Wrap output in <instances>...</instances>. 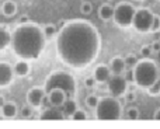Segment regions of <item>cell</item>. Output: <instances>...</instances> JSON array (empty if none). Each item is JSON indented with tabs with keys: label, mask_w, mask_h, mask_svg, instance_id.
<instances>
[{
	"label": "cell",
	"mask_w": 160,
	"mask_h": 129,
	"mask_svg": "<svg viewBox=\"0 0 160 129\" xmlns=\"http://www.w3.org/2000/svg\"><path fill=\"white\" fill-rule=\"evenodd\" d=\"M55 88H61L66 93L68 98H72L76 93V80L70 73L63 70H56L48 76L47 82H45L44 90L45 93H51Z\"/></svg>",
	"instance_id": "obj_4"
},
{
	"label": "cell",
	"mask_w": 160,
	"mask_h": 129,
	"mask_svg": "<svg viewBox=\"0 0 160 129\" xmlns=\"http://www.w3.org/2000/svg\"><path fill=\"white\" fill-rule=\"evenodd\" d=\"M125 63H127V69H133V66L138 63V58L135 55H128L125 58Z\"/></svg>",
	"instance_id": "obj_27"
},
{
	"label": "cell",
	"mask_w": 160,
	"mask_h": 129,
	"mask_svg": "<svg viewBox=\"0 0 160 129\" xmlns=\"http://www.w3.org/2000/svg\"><path fill=\"white\" fill-rule=\"evenodd\" d=\"M108 91L111 93V96L114 97H121L125 96L128 90V82L125 79V76L122 74H111V77L107 82Z\"/></svg>",
	"instance_id": "obj_8"
},
{
	"label": "cell",
	"mask_w": 160,
	"mask_h": 129,
	"mask_svg": "<svg viewBox=\"0 0 160 129\" xmlns=\"http://www.w3.org/2000/svg\"><path fill=\"white\" fill-rule=\"evenodd\" d=\"M133 77H135V84L139 88L148 90L156 80L160 79L158 63L152 59L138 61V63L133 66Z\"/></svg>",
	"instance_id": "obj_3"
},
{
	"label": "cell",
	"mask_w": 160,
	"mask_h": 129,
	"mask_svg": "<svg viewBox=\"0 0 160 129\" xmlns=\"http://www.w3.org/2000/svg\"><path fill=\"white\" fill-rule=\"evenodd\" d=\"M111 74H112V73H111L110 66H107V65H98L96 69H94L93 76H94V79H96L97 83H107L108 79L111 77Z\"/></svg>",
	"instance_id": "obj_12"
},
{
	"label": "cell",
	"mask_w": 160,
	"mask_h": 129,
	"mask_svg": "<svg viewBox=\"0 0 160 129\" xmlns=\"http://www.w3.org/2000/svg\"><path fill=\"white\" fill-rule=\"evenodd\" d=\"M139 110L136 107H129L127 108V112H125V118L129 119V121H135V119L139 118Z\"/></svg>",
	"instance_id": "obj_21"
},
{
	"label": "cell",
	"mask_w": 160,
	"mask_h": 129,
	"mask_svg": "<svg viewBox=\"0 0 160 129\" xmlns=\"http://www.w3.org/2000/svg\"><path fill=\"white\" fill-rule=\"evenodd\" d=\"M160 31V16L153 17V22H152V28H150V32H159Z\"/></svg>",
	"instance_id": "obj_28"
},
{
	"label": "cell",
	"mask_w": 160,
	"mask_h": 129,
	"mask_svg": "<svg viewBox=\"0 0 160 129\" xmlns=\"http://www.w3.org/2000/svg\"><path fill=\"white\" fill-rule=\"evenodd\" d=\"M108 66H110L111 73H112V74H122L125 70H127V63H125V59L121 58V56H115V58H112Z\"/></svg>",
	"instance_id": "obj_14"
},
{
	"label": "cell",
	"mask_w": 160,
	"mask_h": 129,
	"mask_svg": "<svg viewBox=\"0 0 160 129\" xmlns=\"http://www.w3.org/2000/svg\"><path fill=\"white\" fill-rule=\"evenodd\" d=\"M125 100H127L128 102H133L135 101V93H133V91H128V93H125Z\"/></svg>",
	"instance_id": "obj_33"
},
{
	"label": "cell",
	"mask_w": 160,
	"mask_h": 129,
	"mask_svg": "<svg viewBox=\"0 0 160 129\" xmlns=\"http://www.w3.org/2000/svg\"><path fill=\"white\" fill-rule=\"evenodd\" d=\"M13 69H14V74H16V76H20V77H24L30 73V65H28V62L25 61V59L18 61L16 65H14Z\"/></svg>",
	"instance_id": "obj_17"
},
{
	"label": "cell",
	"mask_w": 160,
	"mask_h": 129,
	"mask_svg": "<svg viewBox=\"0 0 160 129\" xmlns=\"http://www.w3.org/2000/svg\"><path fill=\"white\" fill-rule=\"evenodd\" d=\"M101 37L91 22L72 20L62 25L56 35V53L62 63L72 69H84L97 59Z\"/></svg>",
	"instance_id": "obj_1"
},
{
	"label": "cell",
	"mask_w": 160,
	"mask_h": 129,
	"mask_svg": "<svg viewBox=\"0 0 160 129\" xmlns=\"http://www.w3.org/2000/svg\"><path fill=\"white\" fill-rule=\"evenodd\" d=\"M45 97H47V93H45V90L41 87H32L27 91V102L32 108L41 107Z\"/></svg>",
	"instance_id": "obj_9"
},
{
	"label": "cell",
	"mask_w": 160,
	"mask_h": 129,
	"mask_svg": "<svg viewBox=\"0 0 160 129\" xmlns=\"http://www.w3.org/2000/svg\"><path fill=\"white\" fill-rule=\"evenodd\" d=\"M158 41H159V42H160V38H159V39H158Z\"/></svg>",
	"instance_id": "obj_37"
},
{
	"label": "cell",
	"mask_w": 160,
	"mask_h": 129,
	"mask_svg": "<svg viewBox=\"0 0 160 129\" xmlns=\"http://www.w3.org/2000/svg\"><path fill=\"white\" fill-rule=\"evenodd\" d=\"M31 105L28 104V105H25V107H22V110H21V117H24V118H28V117H31L32 115V110H31Z\"/></svg>",
	"instance_id": "obj_29"
},
{
	"label": "cell",
	"mask_w": 160,
	"mask_h": 129,
	"mask_svg": "<svg viewBox=\"0 0 160 129\" xmlns=\"http://www.w3.org/2000/svg\"><path fill=\"white\" fill-rule=\"evenodd\" d=\"M65 118H66V115L61 110H58V107H53V105L42 111L39 115V119H42V121H63Z\"/></svg>",
	"instance_id": "obj_11"
},
{
	"label": "cell",
	"mask_w": 160,
	"mask_h": 129,
	"mask_svg": "<svg viewBox=\"0 0 160 129\" xmlns=\"http://www.w3.org/2000/svg\"><path fill=\"white\" fill-rule=\"evenodd\" d=\"M125 79L128 83H135V77H133V69H128V72L125 73Z\"/></svg>",
	"instance_id": "obj_30"
},
{
	"label": "cell",
	"mask_w": 160,
	"mask_h": 129,
	"mask_svg": "<svg viewBox=\"0 0 160 129\" xmlns=\"http://www.w3.org/2000/svg\"><path fill=\"white\" fill-rule=\"evenodd\" d=\"M153 17H155V14H153L149 8H146V7L136 8L132 27L135 28L136 31H139V32H150Z\"/></svg>",
	"instance_id": "obj_7"
},
{
	"label": "cell",
	"mask_w": 160,
	"mask_h": 129,
	"mask_svg": "<svg viewBox=\"0 0 160 129\" xmlns=\"http://www.w3.org/2000/svg\"><path fill=\"white\" fill-rule=\"evenodd\" d=\"M62 107H63V114L66 117H69V118L76 112V110H78V104H76V101L73 100V97H72V98H66V100H65V102H63V105H62Z\"/></svg>",
	"instance_id": "obj_19"
},
{
	"label": "cell",
	"mask_w": 160,
	"mask_h": 129,
	"mask_svg": "<svg viewBox=\"0 0 160 129\" xmlns=\"http://www.w3.org/2000/svg\"><path fill=\"white\" fill-rule=\"evenodd\" d=\"M122 117V107L118 97H104L100 98L96 107V118L100 121H118Z\"/></svg>",
	"instance_id": "obj_5"
},
{
	"label": "cell",
	"mask_w": 160,
	"mask_h": 129,
	"mask_svg": "<svg viewBox=\"0 0 160 129\" xmlns=\"http://www.w3.org/2000/svg\"><path fill=\"white\" fill-rule=\"evenodd\" d=\"M56 32V27L53 24H47L44 27V34H45V38H52Z\"/></svg>",
	"instance_id": "obj_25"
},
{
	"label": "cell",
	"mask_w": 160,
	"mask_h": 129,
	"mask_svg": "<svg viewBox=\"0 0 160 129\" xmlns=\"http://www.w3.org/2000/svg\"><path fill=\"white\" fill-rule=\"evenodd\" d=\"M153 118L158 119V121H160V107L158 108V110L155 111V115H153Z\"/></svg>",
	"instance_id": "obj_35"
},
{
	"label": "cell",
	"mask_w": 160,
	"mask_h": 129,
	"mask_svg": "<svg viewBox=\"0 0 160 129\" xmlns=\"http://www.w3.org/2000/svg\"><path fill=\"white\" fill-rule=\"evenodd\" d=\"M47 97L49 98V102L53 105V107H62L65 102V100L68 98L66 93H65L63 90H61V88H55V90H52L51 93L47 94Z\"/></svg>",
	"instance_id": "obj_13"
},
{
	"label": "cell",
	"mask_w": 160,
	"mask_h": 129,
	"mask_svg": "<svg viewBox=\"0 0 160 129\" xmlns=\"http://www.w3.org/2000/svg\"><path fill=\"white\" fill-rule=\"evenodd\" d=\"M45 34L39 25L24 22L14 28L11 32L10 47L18 58L25 61L38 59L45 48Z\"/></svg>",
	"instance_id": "obj_2"
},
{
	"label": "cell",
	"mask_w": 160,
	"mask_h": 129,
	"mask_svg": "<svg viewBox=\"0 0 160 129\" xmlns=\"http://www.w3.org/2000/svg\"><path fill=\"white\" fill-rule=\"evenodd\" d=\"M148 94H149L150 97H158L160 96V79L159 80H156L155 83H153L152 86H150L149 88H148Z\"/></svg>",
	"instance_id": "obj_22"
},
{
	"label": "cell",
	"mask_w": 160,
	"mask_h": 129,
	"mask_svg": "<svg viewBox=\"0 0 160 129\" xmlns=\"http://www.w3.org/2000/svg\"><path fill=\"white\" fill-rule=\"evenodd\" d=\"M0 110H2L3 118H14L17 115V111H18L17 110V105L14 102H6Z\"/></svg>",
	"instance_id": "obj_18"
},
{
	"label": "cell",
	"mask_w": 160,
	"mask_h": 129,
	"mask_svg": "<svg viewBox=\"0 0 160 129\" xmlns=\"http://www.w3.org/2000/svg\"><path fill=\"white\" fill-rule=\"evenodd\" d=\"M150 52H153V51H152V47H150V45H143V47L141 48V53H142L143 56H148Z\"/></svg>",
	"instance_id": "obj_32"
},
{
	"label": "cell",
	"mask_w": 160,
	"mask_h": 129,
	"mask_svg": "<svg viewBox=\"0 0 160 129\" xmlns=\"http://www.w3.org/2000/svg\"><path fill=\"white\" fill-rule=\"evenodd\" d=\"M98 101H100V98L97 96H94V94H91V96H88L87 98H86V104H87V107L93 108V110H96V107L98 105Z\"/></svg>",
	"instance_id": "obj_24"
},
{
	"label": "cell",
	"mask_w": 160,
	"mask_h": 129,
	"mask_svg": "<svg viewBox=\"0 0 160 129\" xmlns=\"http://www.w3.org/2000/svg\"><path fill=\"white\" fill-rule=\"evenodd\" d=\"M136 7H133L131 3L121 2L115 6L114 10V21L118 27L121 28H129L133 22V17H135Z\"/></svg>",
	"instance_id": "obj_6"
},
{
	"label": "cell",
	"mask_w": 160,
	"mask_h": 129,
	"mask_svg": "<svg viewBox=\"0 0 160 129\" xmlns=\"http://www.w3.org/2000/svg\"><path fill=\"white\" fill-rule=\"evenodd\" d=\"M14 79V69L6 62H0V88L7 87Z\"/></svg>",
	"instance_id": "obj_10"
},
{
	"label": "cell",
	"mask_w": 160,
	"mask_h": 129,
	"mask_svg": "<svg viewBox=\"0 0 160 129\" xmlns=\"http://www.w3.org/2000/svg\"><path fill=\"white\" fill-rule=\"evenodd\" d=\"M91 11H93V4L90 2H83L80 4V13L83 16H88V14H91Z\"/></svg>",
	"instance_id": "obj_23"
},
{
	"label": "cell",
	"mask_w": 160,
	"mask_h": 129,
	"mask_svg": "<svg viewBox=\"0 0 160 129\" xmlns=\"http://www.w3.org/2000/svg\"><path fill=\"white\" fill-rule=\"evenodd\" d=\"M114 10H115L114 6L108 4V3H104V4H101L98 8V17L102 20V21L112 20L114 18Z\"/></svg>",
	"instance_id": "obj_15"
},
{
	"label": "cell",
	"mask_w": 160,
	"mask_h": 129,
	"mask_svg": "<svg viewBox=\"0 0 160 129\" xmlns=\"http://www.w3.org/2000/svg\"><path fill=\"white\" fill-rule=\"evenodd\" d=\"M2 13L6 17H13L17 13V4L14 2H11V0H6L2 4Z\"/></svg>",
	"instance_id": "obj_20"
},
{
	"label": "cell",
	"mask_w": 160,
	"mask_h": 129,
	"mask_svg": "<svg viewBox=\"0 0 160 129\" xmlns=\"http://www.w3.org/2000/svg\"><path fill=\"white\" fill-rule=\"evenodd\" d=\"M150 47H152V51H153V52H156V53H158L159 51H160V42H159V41L153 42V44L150 45Z\"/></svg>",
	"instance_id": "obj_34"
},
{
	"label": "cell",
	"mask_w": 160,
	"mask_h": 129,
	"mask_svg": "<svg viewBox=\"0 0 160 129\" xmlns=\"http://www.w3.org/2000/svg\"><path fill=\"white\" fill-rule=\"evenodd\" d=\"M70 119H73V121H86V119H87V114H86L83 110H79L78 108L76 112L70 117Z\"/></svg>",
	"instance_id": "obj_26"
},
{
	"label": "cell",
	"mask_w": 160,
	"mask_h": 129,
	"mask_svg": "<svg viewBox=\"0 0 160 129\" xmlns=\"http://www.w3.org/2000/svg\"><path fill=\"white\" fill-rule=\"evenodd\" d=\"M96 79H94V76L93 77H87V79L84 80V84H86V87H88V88H91V87H94L96 86Z\"/></svg>",
	"instance_id": "obj_31"
},
{
	"label": "cell",
	"mask_w": 160,
	"mask_h": 129,
	"mask_svg": "<svg viewBox=\"0 0 160 129\" xmlns=\"http://www.w3.org/2000/svg\"><path fill=\"white\" fill-rule=\"evenodd\" d=\"M11 42V32L6 27L0 25V52L4 51L7 47H10Z\"/></svg>",
	"instance_id": "obj_16"
},
{
	"label": "cell",
	"mask_w": 160,
	"mask_h": 129,
	"mask_svg": "<svg viewBox=\"0 0 160 129\" xmlns=\"http://www.w3.org/2000/svg\"><path fill=\"white\" fill-rule=\"evenodd\" d=\"M4 104H6V100H4V97H3V96H0V108H2Z\"/></svg>",
	"instance_id": "obj_36"
}]
</instances>
